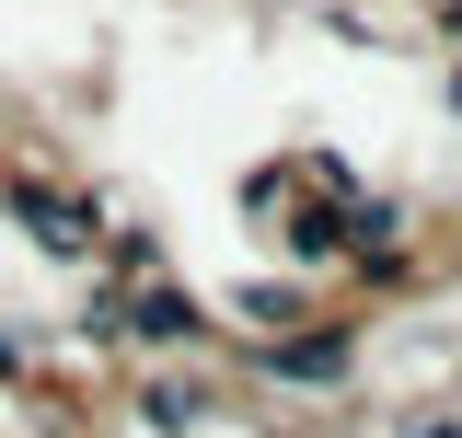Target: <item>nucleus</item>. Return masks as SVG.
Masks as SVG:
<instances>
[{
  "label": "nucleus",
  "mask_w": 462,
  "mask_h": 438,
  "mask_svg": "<svg viewBox=\"0 0 462 438\" xmlns=\"http://www.w3.org/2000/svg\"><path fill=\"white\" fill-rule=\"evenodd\" d=\"M266 370H289V381H346V358L312 334V346H266Z\"/></svg>",
  "instance_id": "f257e3e1"
}]
</instances>
